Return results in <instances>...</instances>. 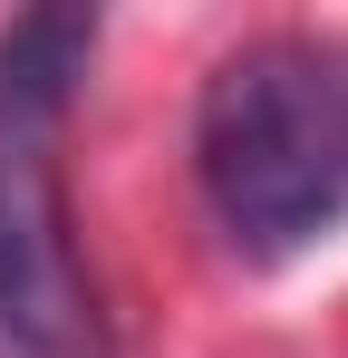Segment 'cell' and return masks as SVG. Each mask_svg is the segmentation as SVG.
Listing matches in <instances>:
<instances>
[{
    "mask_svg": "<svg viewBox=\"0 0 348 358\" xmlns=\"http://www.w3.org/2000/svg\"><path fill=\"white\" fill-rule=\"evenodd\" d=\"M49 126V107H0V358H97Z\"/></svg>",
    "mask_w": 348,
    "mask_h": 358,
    "instance_id": "obj_2",
    "label": "cell"
},
{
    "mask_svg": "<svg viewBox=\"0 0 348 358\" xmlns=\"http://www.w3.org/2000/svg\"><path fill=\"white\" fill-rule=\"evenodd\" d=\"M194 175L242 262H290L348 223V39H242L194 107Z\"/></svg>",
    "mask_w": 348,
    "mask_h": 358,
    "instance_id": "obj_1",
    "label": "cell"
}]
</instances>
